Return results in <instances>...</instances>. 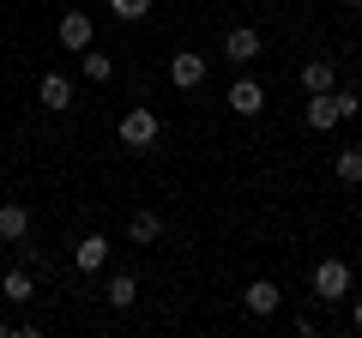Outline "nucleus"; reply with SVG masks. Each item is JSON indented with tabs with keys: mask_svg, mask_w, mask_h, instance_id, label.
I'll return each instance as SVG.
<instances>
[{
	"mask_svg": "<svg viewBox=\"0 0 362 338\" xmlns=\"http://www.w3.org/2000/svg\"><path fill=\"white\" fill-rule=\"evenodd\" d=\"M314 296L320 302H350V266L344 260H320L314 266Z\"/></svg>",
	"mask_w": 362,
	"mask_h": 338,
	"instance_id": "nucleus-1",
	"label": "nucleus"
},
{
	"mask_svg": "<svg viewBox=\"0 0 362 338\" xmlns=\"http://www.w3.org/2000/svg\"><path fill=\"white\" fill-rule=\"evenodd\" d=\"M157 115L151 109H127V115H121V145H133V151H145V145H157Z\"/></svg>",
	"mask_w": 362,
	"mask_h": 338,
	"instance_id": "nucleus-2",
	"label": "nucleus"
},
{
	"mask_svg": "<svg viewBox=\"0 0 362 338\" xmlns=\"http://www.w3.org/2000/svg\"><path fill=\"white\" fill-rule=\"evenodd\" d=\"M242 302H247V314H259V320H266V314H278V302H284V290L272 284V278H254V284L242 290Z\"/></svg>",
	"mask_w": 362,
	"mask_h": 338,
	"instance_id": "nucleus-3",
	"label": "nucleus"
},
{
	"mask_svg": "<svg viewBox=\"0 0 362 338\" xmlns=\"http://www.w3.org/2000/svg\"><path fill=\"white\" fill-rule=\"evenodd\" d=\"M302 115H308V127H314V133H332L338 121H344V115H338V91H320V97H308V109H302Z\"/></svg>",
	"mask_w": 362,
	"mask_h": 338,
	"instance_id": "nucleus-4",
	"label": "nucleus"
},
{
	"mask_svg": "<svg viewBox=\"0 0 362 338\" xmlns=\"http://www.w3.org/2000/svg\"><path fill=\"white\" fill-rule=\"evenodd\" d=\"M169 78H175L181 91H194V85H206V54H187V49H181L175 61H169Z\"/></svg>",
	"mask_w": 362,
	"mask_h": 338,
	"instance_id": "nucleus-5",
	"label": "nucleus"
},
{
	"mask_svg": "<svg viewBox=\"0 0 362 338\" xmlns=\"http://www.w3.org/2000/svg\"><path fill=\"white\" fill-rule=\"evenodd\" d=\"M223 54H230L235 66H247V61H259V30H247V25H235L230 37H223Z\"/></svg>",
	"mask_w": 362,
	"mask_h": 338,
	"instance_id": "nucleus-6",
	"label": "nucleus"
},
{
	"mask_svg": "<svg viewBox=\"0 0 362 338\" xmlns=\"http://www.w3.org/2000/svg\"><path fill=\"white\" fill-rule=\"evenodd\" d=\"M73 266L78 272H103L109 266V235H85V242L73 247Z\"/></svg>",
	"mask_w": 362,
	"mask_h": 338,
	"instance_id": "nucleus-7",
	"label": "nucleus"
},
{
	"mask_svg": "<svg viewBox=\"0 0 362 338\" xmlns=\"http://www.w3.org/2000/svg\"><path fill=\"white\" fill-rule=\"evenodd\" d=\"M230 109H235V115H259V109H266L259 78H235V85H230Z\"/></svg>",
	"mask_w": 362,
	"mask_h": 338,
	"instance_id": "nucleus-8",
	"label": "nucleus"
},
{
	"mask_svg": "<svg viewBox=\"0 0 362 338\" xmlns=\"http://www.w3.org/2000/svg\"><path fill=\"white\" fill-rule=\"evenodd\" d=\"M25 235H30V211L18 199H6L0 206V242H25Z\"/></svg>",
	"mask_w": 362,
	"mask_h": 338,
	"instance_id": "nucleus-9",
	"label": "nucleus"
},
{
	"mask_svg": "<svg viewBox=\"0 0 362 338\" xmlns=\"http://www.w3.org/2000/svg\"><path fill=\"white\" fill-rule=\"evenodd\" d=\"M61 49H90V13H61Z\"/></svg>",
	"mask_w": 362,
	"mask_h": 338,
	"instance_id": "nucleus-10",
	"label": "nucleus"
},
{
	"mask_svg": "<svg viewBox=\"0 0 362 338\" xmlns=\"http://www.w3.org/2000/svg\"><path fill=\"white\" fill-rule=\"evenodd\" d=\"M37 97H42V109H73V85H66L61 73H49V78H42V85H37Z\"/></svg>",
	"mask_w": 362,
	"mask_h": 338,
	"instance_id": "nucleus-11",
	"label": "nucleus"
},
{
	"mask_svg": "<svg viewBox=\"0 0 362 338\" xmlns=\"http://www.w3.org/2000/svg\"><path fill=\"white\" fill-rule=\"evenodd\" d=\"M127 235H133V242H157V235H163V218H157V211H133V218H127Z\"/></svg>",
	"mask_w": 362,
	"mask_h": 338,
	"instance_id": "nucleus-12",
	"label": "nucleus"
},
{
	"mask_svg": "<svg viewBox=\"0 0 362 338\" xmlns=\"http://www.w3.org/2000/svg\"><path fill=\"white\" fill-rule=\"evenodd\" d=\"M302 91H308V97L332 91V61H308V66H302Z\"/></svg>",
	"mask_w": 362,
	"mask_h": 338,
	"instance_id": "nucleus-13",
	"label": "nucleus"
},
{
	"mask_svg": "<svg viewBox=\"0 0 362 338\" xmlns=\"http://www.w3.org/2000/svg\"><path fill=\"white\" fill-rule=\"evenodd\" d=\"M78 66H85V78H90V85H109V78H115V61H109V54L78 49Z\"/></svg>",
	"mask_w": 362,
	"mask_h": 338,
	"instance_id": "nucleus-14",
	"label": "nucleus"
},
{
	"mask_svg": "<svg viewBox=\"0 0 362 338\" xmlns=\"http://www.w3.org/2000/svg\"><path fill=\"white\" fill-rule=\"evenodd\" d=\"M133 302H139V284H133L127 272H115L109 278V308H133Z\"/></svg>",
	"mask_w": 362,
	"mask_h": 338,
	"instance_id": "nucleus-15",
	"label": "nucleus"
},
{
	"mask_svg": "<svg viewBox=\"0 0 362 338\" xmlns=\"http://www.w3.org/2000/svg\"><path fill=\"white\" fill-rule=\"evenodd\" d=\"M0 296H13V302H30V296H37V284H30V272H18V266H13V272L0 278Z\"/></svg>",
	"mask_w": 362,
	"mask_h": 338,
	"instance_id": "nucleus-16",
	"label": "nucleus"
},
{
	"mask_svg": "<svg viewBox=\"0 0 362 338\" xmlns=\"http://www.w3.org/2000/svg\"><path fill=\"white\" fill-rule=\"evenodd\" d=\"M332 169H338V182L356 187V182H362V151H356V145H350V151H338V163H332Z\"/></svg>",
	"mask_w": 362,
	"mask_h": 338,
	"instance_id": "nucleus-17",
	"label": "nucleus"
},
{
	"mask_svg": "<svg viewBox=\"0 0 362 338\" xmlns=\"http://www.w3.org/2000/svg\"><path fill=\"white\" fill-rule=\"evenodd\" d=\"M109 13H115V18H127V25H139V18L151 13V0H109Z\"/></svg>",
	"mask_w": 362,
	"mask_h": 338,
	"instance_id": "nucleus-18",
	"label": "nucleus"
},
{
	"mask_svg": "<svg viewBox=\"0 0 362 338\" xmlns=\"http://www.w3.org/2000/svg\"><path fill=\"white\" fill-rule=\"evenodd\" d=\"M350 326H356V332H362V296L350 302Z\"/></svg>",
	"mask_w": 362,
	"mask_h": 338,
	"instance_id": "nucleus-19",
	"label": "nucleus"
},
{
	"mask_svg": "<svg viewBox=\"0 0 362 338\" xmlns=\"http://www.w3.org/2000/svg\"><path fill=\"white\" fill-rule=\"evenodd\" d=\"M344 6H362V0H344Z\"/></svg>",
	"mask_w": 362,
	"mask_h": 338,
	"instance_id": "nucleus-20",
	"label": "nucleus"
}]
</instances>
